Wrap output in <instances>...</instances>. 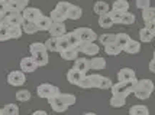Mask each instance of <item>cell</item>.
I'll return each instance as SVG.
<instances>
[{
	"label": "cell",
	"instance_id": "c3c4849f",
	"mask_svg": "<svg viewBox=\"0 0 155 115\" xmlns=\"http://www.w3.org/2000/svg\"><path fill=\"white\" fill-rule=\"evenodd\" d=\"M145 29H148V30H151V32H154L155 33V20L145 22Z\"/></svg>",
	"mask_w": 155,
	"mask_h": 115
},
{
	"label": "cell",
	"instance_id": "277c9868",
	"mask_svg": "<svg viewBox=\"0 0 155 115\" xmlns=\"http://www.w3.org/2000/svg\"><path fill=\"white\" fill-rule=\"evenodd\" d=\"M78 53H84L87 56H96L100 52V47L97 46L96 42H80L78 46H75Z\"/></svg>",
	"mask_w": 155,
	"mask_h": 115
},
{
	"label": "cell",
	"instance_id": "7a4b0ae2",
	"mask_svg": "<svg viewBox=\"0 0 155 115\" xmlns=\"http://www.w3.org/2000/svg\"><path fill=\"white\" fill-rule=\"evenodd\" d=\"M136 81L138 79H132V81L129 82H117V83H113L112 85V95H116V96H122V98H126L129 95L134 92V88H135L136 85Z\"/></svg>",
	"mask_w": 155,
	"mask_h": 115
},
{
	"label": "cell",
	"instance_id": "603a6c76",
	"mask_svg": "<svg viewBox=\"0 0 155 115\" xmlns=\"http://www.w3.org/2000/svg\"><path fill=\"white\" fill-rule=\"evenodd\" d=\"M20 27H22V32L26 35H35L38 32V27H36L35 22H23Z\"/></svg>",
	"mask_w": 155,
	"mask_h": 115
},
{
	"label": "cell",
	"instance_id": "9f6ffc18",
	"mask_svg": "<svg viewBox=\"0 0 155 115\" xmlns=\"http://www.w3.org/2000/svg\"><path fill=\"white\" fill-rule=\"evenodd\" d=\"M2 112H3V111H2V108H0V114H2Z\"/></svg>",
	"mask_w": 155,
	"mask_h": 115
},
{
	"label": "cell",
	"instance_id": "5bb4252c",
	"mask_svg": "<svg viewBox=\"0 0 155 115\" xmlns=\"http://www.w3.org/2000/svg\"><path fill=\"white\" fill-rule=\"evenodd\" d=\"M122 52H126V53L129 55H136L141 52V42L138 41H134V39H130V41L123 46V49H122Z\"/></svg>",
	"mask_w": 155,
	"mask_h": 115
},
{
	"label": "cell",
	"instance_id": "9c48e42d",
	"mask_svg": "<svg viewBox=\"0 0 155 115\" xmlns=\"http://www.w3.org/2000/svg\"><path fill=\"white\" fill-rule=\"evenodd\" d=\"M20 69H22V72H25V74H32L35 72L36 69H38V65H36V62L32 56H29V58H23L22 61H20Z\"/></svg>",
	"mask_w": 155,
	"mask_h": 115
},
{
	"label": "cell",
	"instance_id": "7402d4cb",
	"mask_svg": "<svg viewBox=\"0 0 155 115\" xmlns=\"http://www.w3.org/2000/svg\"><path fill=\"white\" fill-rule=\"evenodd\" d=\"M129 115H149V109L147 105H134L129 108Z\"/></svg>",
	"mask_w": 155,
	"mask_h": 115
},
{
	"label": "cell",
	"instance_id": "836d02e7",
	"mask_svg": "<svg viewBox=\"0 0 155 115\" xmlns=\"http://www.w3.org/2000/svg\"><path fill=\"white\" fill-rule=\"evenodd\" d=\"M116 35V39H115V43L116 45H119V46L123 49V46L130 41V38H129L128 33H115Z\"/></svg>",
	"mask_w": 155,
	"mask_h": 115
},
{
	"label": "cell",
	"instance_id": "5b68a950",
	"mask_svg": "<svg viewBox=\"0 0 155 115\" xmlns=\"http://www.w3.org/2000/svg\"><path fill=\"white\" fill-rule=\"evenodd\" d=\"M80 42H96L97 41V33L90 27H77L74 30Z\"/></svg>",
	"mask_w": 155,
	"mask_h": 115
},
{
	"label": "cell",
	"instance_id": "681fc988",
	"mask_svg": "<svg viewBox=\"0 0 155 115\" xmlns=\"http://www.w3.org/2000/svg\"><path fill=\"white\" fill-rule=\"evenodd\" d=\"M7 10V0H0V13H5Z\"/></svg>",
	"mask_w": 155,
	"mask_h": 115
},
{
	"label": "cell",
	"instance_id": "30bf717a",
	"mask_svg": "<svg viewBox=\"0 0 155 115\" xmlns=\"http://www.w3.org/2000/svg\"><path fill=\"white\" fill-rule=\"evenodd\" d=\"M48 104L51 105V108L54 109L55 112H65L68 109V105L62 102V99H61L58 95L54 96V98H49V99H48Z\"/></svg>",
	"mask_w": 155,
	"mask_h": 115
},
{
	"label": "cell",
	"instance_id": "816d5d0a",
	"mask_svg": "<svg viewBox=\"0 0 155 115\" xmlns=\"http://www.w3.org/2000/svg\"><path fill=\"white\" fill-rule=\"evenodd\" d=\"M149 71L151 72H155V69H154V59L151 61V63H149Z\"/></svg>",
	"mask_w": 155,
	"mask_h": 115
},
{
	"label": "cell",
	"instance_id": "1f68e13d",
	"mask_svg": "<svg viewBox=\"0 0 155 115\" xmlns=\"http://www.w3.org/2000/svg\"><path fill=\"white\" fill-rule=\"evenodd\" d=\"M116 35L115 33H103L99 36V42H100L103 46H106L109 43H115Z\"/></svg>",
	"mask_w": 155,
	"mask_h": 115
},
{
	"label": "cell",
	"instance_id": "ee69618b",
	"mask_svg": "<svg viewBox=\"0 0 155 115\" xmlns=\"http://www.w3.org/2000/svg\"><path fill=\"white\" fill-rule=\"evenodd\" d=\"M70 47H73L70 43H68V41L64 38V36H61V38H58V52H62V50H67V49H70Z\"/></svg>",
	"mask_w": 155,
	"mask_h": 115
},
{
	"label": "cell",
	"instance_id": "8fae6325",
	"mask_svg": "<svg viewBox=\"0 0 155 115\" xmlns=\"http://www.w3.org/2000/svg\"><path fill=\"white\" fill-rule=\"evenodd\" d=\"M135 78H136L135 71L130 68H122L117 72V81L119 82H129L132 79H135Z\"/></svg>",
	"mask_w": 155,
	"mask_h": 115
},
{
	"label": "cell",
	"instance_id": "44dd1931",
	"mask_svg": "<svg viewBox=\"0 0 155 115\" xmlns=\"http://www.w3.org/2000/svg\"><path fill=\"white\" fill-rule=\"evenodd\" d=\"M7 33H9V39H20L22 36V27L16 26V25H9L7 26Z\"/></svg>",
	"mask_w": 155,
	"mask_h": 115
},
{
	"label": "cell",
	"instance_id": "db71d44e",
	"mask_svg": "<svg viewBox=\"0 0 155 115\" xmlns=\"http://www.w3.org/2000/svg\"><path fill=\"white\" fill-rule=\"evenodd\" d=\"M3 17H5V16H3V13H0V23L3 22Z\"/></svg>",
	"mask_w": 155,
	"mask_h": 115
},
{
	"label": "cell",
	"instance_id": "e0dca14e",
	"mask_svg": "<svg viewBox=\"0 0 155 115\" xmlns=\"http://www.w3.org/2000/svg\"><path fill=\"white\" fill-rule=\"evenodd\" d=\"M81 16H83V9H81L80 6L71 5V6H70V9H68L67 19H71V20H78Z\"/></svg>",
	"mask_w": 155,
	"mask_h": 115
},
{
	"label": "cell",
	"instance_id": "7dc6e473",
	"mask_svg": "<svg viewBox=\"0 0 155 115\" xmlns=\"http://www.w3.org/2000/svg\"><path fill=\"white\" fill-rule=\"evenodd\" d=\"M149 6H151V0H136V7L141 9V10H143V9H147Z\"/></svg>",
	"mask_w": 155,
	"mask_h": 115
},
{
	"label": "cell",
	"instance_id": "d590c367",
	"mask_svg": "<svg viewBox=\"0 0 155 115\" xmlns=\"http://www.w3.org/2000/svg\"><path fill=\"white\" fill-rule=\"evenodd\" d=\"M31 98H32V95L28 89H20V91L16 92V99L19 102H28Z\"/></svg>",
	"mask_w": 155,
	"mask_h": 115
},
{
	"label": "cell",
	"instance_id": "f35d334b",
	"mask_svg": "<svg viewBox=\"0 0 155 115\" xmlns=\"http://www.w3.org/2000/svg\"><path fill=\"white\" fill-rule=\"evenodd\" d=\"M64 38L67 39L68 43H70L73 47L78 46V43H80V41H78V38H77V35H75L74 30H73V32H67V33L64 35Z\"/></svg>",
	"mask_w": 155,
	"mask_h": 115
},
{
	"label": "cell",
	"instance_id": "9a60e30c",
	"mask_svg": "<svg viewBox=\"0 0 155 115\" xmlns=\"http://www.w3.org/2000/svg\"><path fill=\"white\" fill-rule=\"evenodd\" d=\"M35 23H36L38 30H41V32H48L49 27H51V25H52V20L49 19V16H44V14H42Z\"/></svg>",
	"mask_w": 155,
	"mask_h": 115
},
{
	"label": "cell",
	"instance_id": "52a82bcc",
	"mask_svg": "<svg viewBox=\"0 0 155 115\" xmlns=\"http://www.w3.org/2000/svg\"><path fill=\"white\" fill-rule=\"evenodd\" d=\"M42 16V12H41L38 7H29L28 6L23 12H22V17H23V22H36Z\"/></svg>",
	"mask_w": 155,
	"mask_h": 115
},
{
	"label": "cell",
	"instance_id": "ba28073f",
	"mask_svg": "<svg viewBox=\"0 0 155 115\" xmlns=\"http://www.w3.org/2000/svg\"><path fill=\"white\" fill-rule=\"evenodd\" d=\"M29 5V0H7V10L22 13Z\"/></svg>",
	"mask_w": 155,
	"mask_h": 115
},
{
	"label": "cell",
	"instance_id": "11a10c76",
	"mask_svg": "<svg viewBox=\"0 0 155 115\" xmlns=\"http://www.w3.org/2000/svg\"><path fill=\"white\" fill-rule=\"evenodd\" d=\"M2 111H3V109H2ZM0 115H6V114H5V112H2V114H0Z\"/></svg>",
	"mask_w": 155,
	"mask_h": 115
},
{
	"label": "cell",
	"instance_id": "4fadbf2b",
	"mask_svg": "<svg viewBox=\"0 0 155 115\" xmlns=\"http://www.w3.org/2000/svg\"><path fill=\"white\" fill-rule=\"evenodd\" d=\"M74 69H77L80 74L86 75L90 71V61L88 59H86V58H77L74 61V66H73Z\"/></svg>",
	"mask_w": 155,
	"mask_h": 115
},
{
	"label": "cell",
	"instance_id": "7c38bea8",
	"mask_svg": "<svg viewBox=\"0 0 155 115\" xmlns=\"http://www.w3.org/2000/svg\"><path fill=\"white\" fill-rule=\"evenodd\" d=\"M48 32H49V35L52 38H61V36H64L67 33V27H65L64 23H54L52 22V25H51Z\"/></svg>",
	"mask_w": 155,
	"mask_h": 115
},
{
	"label": "cell",
	"instance_id": "f6af8a7d",
	"mask_svg": "<svg viewBox=\"0 0 155 115\" xmlns=\"http://www.w3.org/2000/svg\"><path fill=\"white\" fill-rule=\"evenodd\" d=\"M70 6H71V3H68V2H58V3H57V6H55V9H58L60 12H62V13L67 16Z\"/></svg>",
	"mask_w": 155,
	"mask_h": 115
},
{
	"label": "cell",
	"instance_id": "f5cc1de1",
	"mask_svg": "<svg viewBox=\"0 0 155 115\" xmlns=\"http://www.w3.org/2000/svg\"><path fill=\"white\" fill-rule=\"evenodd\" d=\"M83 115H97V114H94V112H84Z\"/></svg>",
	"mask_w": 155,
	"mask_h": 115
},
{
	"label": "cell",
	"instance_id": "3957f363",
	"mask_svg": "<svg viewBox=\"0 0 155 115\" xmlns=\"http://www.w3.org/2000/svg\"><path fill=\"white\" fill-rule=\"evenodd\" d=\"M36 94L39 98L49 99V98H54L60 94V88L55 86V85H51V83H41L36 88Z\"/></svg>",
	"mask_w": 155,
	"mask_h": 115
},
{
	"label": "cell",
	"instance_id": "d6986e66",
	"mask_svg": "<svg viewBox=\"0 0 155 115\" xmlns=\"http://www.w3.org/2000/svg\"><path fill=\"white\" fill-rule=\"evenodd\" d=\"M32 58L35 59V62H36V65H38V66H45V65H48V61H49L47 50H44V52H38V53H34L32 55Z\"/></svg>",
	"mask_w": 155,
	"mask_h": 115
},
{
	"label": "cell",
	"instance_id": "60d3db41",
	"mask_svg": "<svg viewBox=\"0 0 155 115\" xmlns=\"http://www.w3.org/2000/svg\"><path fill=\"white\" fill-rule=\"evenodd\" d=\"M29 50H31V55H34V53H38V52H44V50H47V49H45V45H44V43L34 42V43H31Z\"/></svg>",
	"mask_w": 155,
	"mask_h": 115
},
{
	"label": "cell",
	"instance_id": "f546056e",
	"mask_svg": "<svg viewBox=\"0 0 155 115\" xmlns=\"http://www.w3.org/2000/svg\"><path fill=\"white\" fill-rule=\"evenodd\" d=\"M45 49H47V52H58V38H49L45 43Z\"/></svg>",
	"mask_w": 155,
	"mask_h": 115
},
{
	"label": "cell",
	"instance_id": "f907efd6",
	"mask_svg": "<svg viewBox=\"0 0 155 115\" xmlns=\"http://www.w3.org/2000/svg\"><path fill=\"white\" fill-rule=\"evenodd\" d=\"M32 115H48V112L41 109V111H35V112H32Z\"/></svg>",
	"mask_w": 155,
	"mask_h": 115
},
{
	"label": "cell",
	"instance_id": "2e32d148",
	"mask_svg": "<svg viewBox=\"0 0 155 115\" xmlns=\"http://www.w3.org/2000/svg\"><path fill=\"white\" fill-rule=\"evenodd\" d=\"M106 68V61L104 58H100L99 55H96L94 58L90 59V69H94V71H101V69Z\"/></svg>",
	"mask_w": 155,
	"mask_h": 115
},
{
	"label": "cell",
	"instance_id": "6da1fadb",
	"mask_svg": "<svg viewBox=\"0 0 155 115\" xmlns=\"http://www.w3.org/2000/svg\"><path fill=\"white\" fill-rule=\"evenodd\" d=\"M152 91H154V82L151 79H138L135 88H134V94L138 99L145 101L151 96Z\"/></svg>",
	"mask_w": 155,
	"mask_h": 115
},
{
	"label": "cell",
	"instance_id": "ffe728a7",
	"mask_svg": "<svg viewBox=\"0 0 155 115\" xmlns=\"http://www.w3.org/2000/svg\"><path fill=\"white\" fill-rule=\"evenodd\" d=\"M60 55L64 61H75L78 58V52L75 47H70L67 50H62V52H60Z\"/></svg>",
	"mask_w": 155,
	"mask_h": 115
},
{
	"label": "cell",
	"instance_id": "4dcf8cb0",
	"mask_svg": "<svg viewBox=\"0 0 155 115\" xmlns=\"http://www.w3.org/2000/svg\"><path fill=\"white\" fill-rule=\"evenodd\" d=\"M136 22V16L134 13H130V12H125V13L122 14V19H120V25H134Z\"/></svg>",
	"mask_w": 155,
	"mask_h": 115
},
{
	"label": "cell",
	"instance_id": "b9f144b4",
	"mask_svg": "<svg viewBox=\"0 0 155 115\" xmlns=\"http://www.w3.org/2000/svg\"><path fill=\"white\" fill-rule=\"evenodd\" d=\"M107 14H109V17L112 19V22H113V25H120V19H122V14L123 13H120V12H116V10H109L107 12Z\"/></svg>",
	"mask_w": 155,
	"mask_h": 115
},
{
	"label": "cell",
	"instance_id": "83f0119b",
	"mask_svg": "<svg viewBox=\"0 0 155 115\" xmlns=\"http://www.w3.org/2000/svg\"><path fill=\"white\" fill-rule=\"evenodd\" d=\"M109 104H110V107H112V108H122V107H125V105H126V98L112 95V98H110Z\"/></svg>",
	"mask_w": 155,
	"mask_h": 115
},
{
	"label": "cell",
	"instance_id": "4316f807",
	"mask_svg": "<svg viewBox=\"0 0 155 115\" xmlns=\"http://www.w3.org/2000/svg\"><path fill=\"white\" fill-rule=\"evenodd\" d=\"M154 32H151V30H148V29H145V27H142L141 30H139V39H141V42H143V43H149V42H152V39H154Z\"/></svg>",
	"mask_w": 155,
	"mask_h": 115
},
{
	"label": "cell",
	"instance_id": "8d00e7d4",
	"mask_svg": "<svg viewBox=\"0 0 155 115\" xmlns=\"http://www.w3.org/2000/svg\"><path fill=\"white\" fill-rule=\"evenodd\" d=\"M112 85H113L112 79L107 78V76H103V75H101L100 79H99V85H97V88L99 89H110L112 88Z\"/></svg>",
	"mask_w": 155,
	"mask_h": 115
},
{
	"label": "cell",
	"instance_id": "bcb514c9",
	"mask_svg": "<svg viewBox=\"0 0 155 115\" xmlns=\"http://www.w3.org/2000/svg\"><path fill=\"white\" fill-rule=\"evenodd\" d=\"M9 41V33H7V26L0 23V42Z\"/></svg>",
	"mask_w": 155,
	"mask_h": 115
},
{
	"label": "cell",
	"instance_id": "d6a6232c",
	"mask_svg": "<svg viewBox=\"0 0 155 115\" xmlns=\"http://www.w3.org/2000/svg\"><path fill=\"white\" fill-rule=\"evenodd\" d=\"M99 25H100V27H103V29H110V27L113 26V22L109 17V14L106 13V14L99 16Z\"/></svg>",
	"mask_w": 155,
	"mask_h": 115
},
{
	"label": "cell",
	"instance_id": "ab89813d",
	"mask_svg": "<svg viewBox=\"0 0 155 115\" xmlns=\"http://www.w3.org/2000/svg\"><path fill=\"white\" fill-rule=\"evenodd\" d=\"M2 109L6 115H19V107L16 104H7V105H5V108Z\"/></svg>",
	"mask_w": 155,
	"mask_h": 115
},
{
	"label": "cell",
	"instance_id": "8992f818",
	"mask_svg": "<svg viewBox=\"0 0 155 115\" xmlns=\"http://www.w3.org/2000/svg\"><path fill=\"white\" fill-rule=\"evenodd\" d=\"M25 82H26V76L25 72L22 71H13L7 75V83L12 86H22Z\"/></svg>",
	"mask_w": 155,
	"mask_h": 115
},
{
	"label": "cell",
	"instance_id": "7bdbcfd3",
	"mask_svg": "<svg viewBox=\"0 0 155 115\" xmlns=\"http://www.w3.org/2000/svg\"><path fill=\"white\" fill-rule=\"evenodd\" d=\"M101 75L99 74H93V75H87V81H88V85L90 88H97L99 85V79H100Z\"/></svg>",
	"mask_w": 155,
	"mask_h": 115
},
{
	"label": "cell",
	"instance_id": "e575fe53",
	"mask_svg": "<svg viewBox=\"0 0 155 115\" xmlns=\"http://www.w3.org/2000/svg\"><path fill=\"white\" fill-rule=\"evenodd\" d=\"M142 19L143 22H148V20H155V9L154 7H147L142 10Z\"/></svg>",
	"mask_w": 155,
	"mask_h": 115
},
{
	"label": "cell",
	"instance_id": "74e56055",
	"mask_svg": "<svg viewBox=\"0 0 155 115\" xmlns=\"http://www.w3.org/2000/svg\"><path fill=\"white\" fill-rule=\"evenodd\" d=\"M58 96L62 99V102H64V104H67L68 107L74 105L75 101H77L75 95H73V94H61V92H60V94H58Z\"/></svg>",
	"mask_w": 155,
	"mask_h": 115
},
{
	"label": "cell",
	"instance_id": "d4e9b609",
	"mask_svg": "<svg viewBox=\"0 0 155 115\" xmlns=\"http://www.w3.org/2000/svg\"><path fill=\"white\" fill-rule=\"evenodd\" d=\"M112 10L125 13V12H128L129 10V3L126 2V0H116L115 3L112 5Z\"/></svg>",
	"mask_w": 155,
	"mask_h": 115
},
{
	"label": "cell",
	"instance_id": "484cf974",
	"mask_svg": "<svg viewBox=\"0 0 155 115\" xmlns=\"http://www.w3.org/2000/svg\"><path fill=\"white\" fill-rule=\"evenodd\" d=\"M49 19L54 22V23H64V22L67 20V16L60 12L58 9H54L52 12H51V16H49Z\"/></svg>",
	"mask_w": 155,
	"mask_h": 115
},
{
	"label": "cell",
	"instance_id": "cb8c5ba5",
	"mask_svg": "<svg viewBox=\"0 0 155 115\" xmlns=\"http://www.w3.org/2000/svg\"><path fill=\"white\" fill-rule=\"evenodd\" d=\"M109 10H110V9H109V5L104 3V2H96L94 6H93V12H94L96 14H99V16L106 14Z\"/></svg>",
	"mask_w": 155,
	"mask_h": 115
},
{
	"label": "cell",
	"instance_id": "f1b7e54d",
	"mask_svg": "<svg viewBox=\"0 0 155 115\" xmlns=\"http://www.w3.org/2000/svg\"><path fill=\"white\" fill-rule=\"evenodd\" d=\"M104 52L110 56H117V55H120L122 52V47L119 45H116V43H109L104 46Z\"/></svg>",
	"mask_w": 155,
	"mask_h": 115
},
{
	"label": "cell",
	"instance_id": "ac0fdd59",
	"mask_svg": "<svg viewBox=\"0 0 155 115\" xmlns=\"http://www.w3.org/2000/svg\"><path fill=\"white\" fill-rule=\"evenodd\" d=\"M81 78H83V74H80V72L74 68H71L67 72V81L70 82L71 85H78V82H80Z\"/></svg>",
	"mask_w": 155,
	"mask_h": 115
}]
</instances>
